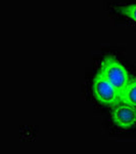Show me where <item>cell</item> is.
Wrapping results in <instances>:
<instances>
[{"label":"cell","mask_w":136,"mask_h":154,"mask_svg":"<svg viewBox=\"0 0 136 154\" xmlns=\"http://www.w3.org/2000/svg\"><path fill=\"white\" fill-rule=\"evenodd\" d=\"M99 72L119 91H122L130 80L129 73L126 68L112 56L105 57Z\"/></svg>","instance_id":"obj_1"},{"label":"cell","mask_w":136,"mask_h":154,"mask_svg":"<svg viewBox=\"0 0 136 154\" xmlns=\"http://www.w3.org/2000/svg\"><path fill=\"white\" fill-rule=\"evenodd\" d=\"M92 93L98 103L105 106H115L120 101V91L100 72L92 81Z\"/></svg>","instance_id":"obj_2"},{"label":"cell","mask_w":136,"mask_h":154,"mask_svg":"<svg viewBox=\"0 0 136 154\" xmlns=\"http://www.w3.org/2000/svg\"><path fill=\"white\" fill-rule=\"evenodd\" d=\"M112 121L121 130H129L136 125V108L128 104L116 105L112 112Z\"/></svg>","instance_id":"obj_3"},{"label":"cell","mask_w":136,"mask_h":154,"mask_svg":"<svg viewBox=\"0 0 136 154\" xmlns=\"http://www.w3.org/2000/svg\"><path fill=\"white\" fill-rule=\"evenodd\" d=\"M120 100L136 108V77L128 81L125 88L120 91Z\"/></svg>","instance_id":"obj_4"},{"label":"cell","mask_w":136,"mask_h":154,"mask_svg":"<svg viewBox=\"0 0 136 154\" xmlns=\"http://www.w3.org/2000/svg\"><path fill=\"white\" fill-rule=\"evenodd\" d=\"M119 12L123 14L126 18L136 23V4H130V5L120 6L118 8Z\"/></svg>","instance_id":"obj_5"}]
</instances>
